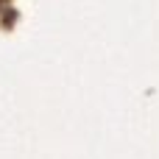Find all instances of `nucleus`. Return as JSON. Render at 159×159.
Listing matches in <instances>:
<instances>
[{"label":"nucleus","instance_id":"1","mask_svg":"<svg viewBox=\"0 0 159 159\" xmlns=\"http://www.w3.org/2000/svg\"><path fill=\"white\" fill-rule=\"evenodd\" d=\"M6 3H8V0H0V8H3V6H6Z\"/></svg>","mask_w":159,"mask_h":159}]
</instances>
